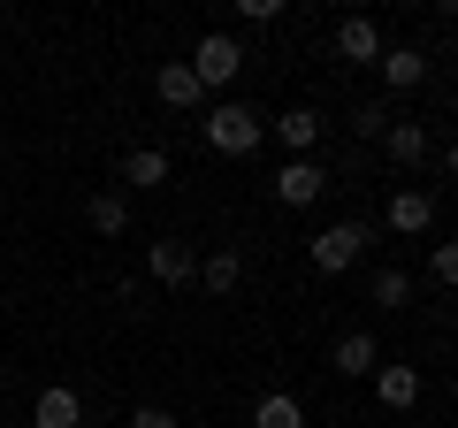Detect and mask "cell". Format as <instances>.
Instances as JSON below:
<instances>
[{
  "label": "cell",
  "instance_id": "cell-1",
  "mask_svg": "<svg viewBox=\"0 0 458 428\" xmlns=\"http://www.w3.org/2000/svg\"><path fill=\"white\" fill-rule=\"evenodd\" d=\"M199 131H207V146H214V153H229V161H237V153H252V146L267 138V123L252 116L245 99H222V107H214L207 123H199Z\"/></svg>",
  "mask_w": 458,
  "mask_h": 428
},
{
  "label": "cell",
  "instance_id": "cell-2",
  "mask_svg": "<svg viewBox=\"0 0 458 428\" xmlns=\"http://www.w3.org/2000/svg\"><path fill=\"white\" fill-rule=\"evenodd\" d=\"M183 69L199 77V92H214V84H229L237 69H245V47H237L229 31H207V39L191 47V62H183Z\"/></svg>",
  "mask_w": 458,
  "mask_h": 428
},
{
  "label": "cell",
  "instance_id": "cell-3",
  "mask_svg": "<svg viewBox=\"0 0 458 428\" xmlns=\"http://www.w3.org/2000/svg\"><path fill=\"white\" fill-rule=\"evenodd\" d=\"M367 245H375V230H367V222H328V230L313 237V268H321V276H344Z\"/></svg>",
  "mask_w": 458,
  "mask_h": 428
},
{
  "label": "cell",
  "instance_id": "cell-4",
  "mask_svg": "<svg viewBox=\"0 0 458 428\" xmlns=\"http://www.w3.org/2000/svg\"><path fill=\"white\" fill-rule=\"evenodd\" d=\"M321 192H328L321 161H283V168H276V199H283V207H291V214H306V207H313V199H321Z\"/></svg>",
  "mask_w": 458,
  "mask_h": 428
},
{
  "label": "cell",
  "instance_id": "cell-5",
  "mask_svg": "<svg viewBox=\"0 0 458 428\" xmlns=\"http://www.w3.org/2000/svg\"><path fill=\"white\" fill-rule=\"evenodd\" d=\"M146 276L168 283V291H176V283H199V253L183 245V237H161V245H146Z\"/></svg>",
  "mask_w": 458,
  "mask_h": 428
},
{
  "label": "cell",
  "instance_id": "cell-6",
  "mask_svg": "<svg viewBox=\"0 0 458 428\" xmlns=\"http://www.w3.org/2000/svg\"><path fill=\"white\" fill-rule=\"evenodd\" d=\"M84 421V398L69 390V382H47V390L31 398V428H77Z\"/></svg>",
  "mask_w": 458,
  "mask_h": 428
},
{
  "label": "cell",
  "instance_id": "cell-7",
  "mask_svg": "<svg viewBox=\"0 0 458 428\" xmlns=\"http://www.w3.org/2000/svg\"><path fill=\"white\" fill-rule=\"evenodd\" d=\"M267 131H276L283 146H291V161H313V146H321V116H313V107H283V116L267 123Z\"/></svg>",
  "mask_w": 458,
  "mask_h": 428
},
{
  "label": "cell",
  "instance_id": "cell-8",
  "mask_svg": "<svg viewBox=\"0 0 458 428\" xmlns=\"http://www.w3.org/2000/svg\"><path fill=\"white\" fill-rule=\"evenodd\" d=\"M382 222H390L397 237H420V230H436V199H428V192H412V184H405V192L390 199V214H382Z\"/></svg>",
  "mask_w": 458,
  "mask_h": 428
},
{
  "label": "cell",
  "instance_id": "cell-9",
  "mask_svg": "<svg viewBox=\"0 0 458 428\" xmlns=\"http://www.w3.org/2000/svg\"><path fill=\"white\" fill-rule=\"evenodd\" d=\"M382 84H390V92H412V84H428V54L420 47H382Z\"/></svg>",
  "mask_w": 458,
  "mask_h": 428
},
{
  "label": "cell",
  "instance_id": "cell-10",
  "mask_svg": "<svg viewBox=\"0 0 458 428\" xmlns=\"http://www.w3.org/2000/svg\"><path fill=\"white\" fill-rule=\"evenodd\" d=\"M123 184H131V192H161L168 184V153L161 146H131L123 153Z\"/></svg>",
  "mask_w": 458,
  "mask_h": 428
},
{
  "label": "cell",
  "instance_id": "cell-11",
  "mask_svg": "<svg viewBox=\"0 0 458 428\" xmlns=\"http://www.w3.org/2000/svg\"><path fill=\"white\" fill-rule=\"evenodd\" d=\"M237 276H245V253H237V245H222V253H207V261H199V291H214V298L237 291Z\"/></svg>",
  "mask_w": 458,
  "mask_h": 428
},
{
  "label": "cell",
  "instance_id": "cell-12",
  "mask_svg": "<svg viewBox=\"0 0 458 428\" xmlns=\"http://www.w3.org/2000/svg\"><path fill=\"white\" fill-rule=\"evenodd\" d=\"M336 54H344V62H382V31L367 16H344L336 23Z\"/></svg>",
  "mask_w": 458,
  "mask_h": 428
},
{
  "label": "cell",
  "instance_id": "cell-13",
  "mask_svg": "<svg viewBox=\"0 0 458 428\" xmlns=\"http://www.w3.org/2000/svg\"><path fill=\"white\" fill-rule=\"evenodd\" d=\"M375 398H382L390 413L420 406V367H375Z\"/></svg>",
  "mask_w": 458,
  "mask_h": 428
},
{
  "label": "cell",
  "instance_id": "cell-14",
  "mask_svg": "<svg viewBox=\"0 0 458 428\" xmlns=\"http://www.w3.org/2000/svg\"><path fill=\"white\" fill-rule=\"evenodd\" d=\"M382 153H390L397 168H420L428 161V131L420 123H390V131H382Z\"/></svg>",
  "mask_w": 458,
  "mask_h": 428
},
{
  "label": "cell",
  "instance_id": "cell-15",
  "mask_svg": "<svg viewBox=\"0 0 458 428\" xmlns=\"http://www.w3.org/2000/svg\"><path fill=\"white\" fill-rule=\"evenodd\" d=\"M375 367H382V352H375V337H367V330L336 337V375H375Z\"/></svg>",
  "mask_w": 458,
  "mask_h": 428
},
{
  "label": "cell",
  "instance_id": "cell-16",
  "mask_svg": "<svg viewBox=\"0 0 458 428\" xmlns=\"http://www.w3.org/2000/svg\"><path fill=\"white\" fill-rule=\"evenodd\" d=\"M153 92H161V107H199V99H207V92H199V77H191L183 62H168L161 77H153Z\"/></svg>",
  "mask_w": 458,
  "mask_h": 428
},
{
  "label": "cell",
  "instance_id": "cell-17",
  "mask_svg": "<svg viewBox=\"0 0 458 428\" xmlns=\"http://www.w3.org/2000/svg\"><path fill=\"white\" fill-rule=\"evenodd\" d=\"M252 428H306V406H298L291 390H267L260 406H252Z\"/></svg>",
  "mask_w": 458,
  "mask_h": 428
},
{
  "label": "cell",
  "instance_id": "cell-18",
  "mask_svg": "<svg viewBox=\"0 0 458 428\" xmlns=\"http://www.w3.org/2000/svg\"><path fill=\"white\" fill-rule=\"evenodd\" d=\"M92 230L99 237H123V230H131V199H123V192H99L92 199Z\"/></svg>",
  "mask_w": 458,
  "mask_h": 428
},
{
  "label": "cell",
  "instance_id": "cell-19",
  "mask_svg": "<svg viewBox=\"0 0 458 428\" xmlns=\"http://www.w3.org/2000/svg\"><path fill=\"white\" fill-rule=\"evenodd\" d=\"M367 291H375V306H405L412 283H405V268H375V283H367Z\"/></svg>",
  "mask_w": 458,
  "mask_h": 428
},
{
  "label": "cell",
  "instance_id": "cell-20",
  "mask_svg": "<svg viewBox=\"0 0 458 428\" xmlns=\"http://www.w3.org/2000/svg\"><path fill=\"white\" fill-rule=\"evenodd\" d=\"M390 131V107H360V116H352V138H382Z\"/></svg>",
  "mask_w": 458,
  "mask_h": 428
},
{
  "label": "cell",
  "instance_id": "cell-21",
  "mask_svg": "<svg viewBox=\"0 0 458 428\" xmlns=\"http://www.w3.org/2000/svg\"><path fill=\"white\" fill-rule=\"evenodd\" d=\"M428 276H436V283H458V245H436V253H428Z\"/></svg>",
  "mask_w": 458,
  "mask_h": 428
},
{
  "label": "cell",
  "instance_id": "cell-22",
  "mask_svg": "<svg viewBox=\"0 0 458 428\" xmlns=\"http://www.w3.org/2000/svg\"><path fill=\"white\" fill-rule=\"evenodd\" d=\"M131 428H176V413H161V406H138V413H131Z\"/></svg>",
  "mask_w": 458,
  "mask_h": 428
},
{
  "label": "cell",
  "instance_id": "cell-23",
  "mask_svg": "<svg viewBox=\"0 0 458 428\" xmlns=\"http://www.w3.org/2000/svg\"><path fill=\"white\" fill-rule=\"evenodd\" d=\"M0 428H23V421H0Z\"/></svg>",
  "mask_w": 458,
  "mask_h": 428
}]
</instances>
